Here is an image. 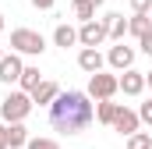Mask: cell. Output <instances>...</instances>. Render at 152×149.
Returning a JSON list of instances; mask_svg holds the SVG:
<instances>
[{"label": "cell", "mask_w": 152, "mask_h": 149, "mask_svg": "<svg viewBox=\"0 0 152 149\" xmlns=\"http://www.w3.org/2000/svg\"><path fill=\"white\" fill-rule=\"evenodd\" d=\"M106 64L113 68V71H131L134 68V50L131 46H124V43H117V46H110V53H106Z\"/></svg>", "instance_id": "7"}, {"label": "cell", "mask_w": 152, "mask_h": 149, "mask_svg": "<svg viewBox=\"0 0 152 149\" xmlns=\"http://www.w3.org/2000/svg\"><path fill=\"white\" fill-rule=\"evenodd\" d=\"M4 53H7V50H4V46H0V60H4Z\"/></svg>", "instance_id": "28"}, {"label": "cell", "mask_w": 152, "mask_h": 149, "mask_svg": "<svg viewBox=\"0 0 152 149\" xmlns=\"http://www.w3.org/2000/svg\"><path fill=\"white\" fill-rule=\"evenodd\" d=\"M0 32H4V14H0Z\"/></svg>", "instance_id": "29"}, {"label": "cell", "mask_w": 152, "mask_h": 149, "mask_svg": "<svg viewBox=\"0 0 152 149\" xmlns=\"http://www.w3.org/2000/svg\"><path fill=\"white\" fill-rule=\"evenodd\" d=\"M42 50H46L42 32H36V29H14L11 32V53H18V57H42Z\"/></svg>", "instance_id": "3"}, {"label": "cell", "mask_w": 152, "mask_h": 149, "mask_svg": "<svg viewBox=\"0 0 152 149\" xmlns=\"http://www.w3.org/2000/svg\"><path fill=\"white\" fill-rule=\"evenodd\" d=\"M138 117H142V124H152V96L142 103V110H138Z\"/></svg>", "instance_id": "22"}, {"label": "cell", "mask_w": 152, "mask_h": 149, "mask_svg": "<svg viewBox=\"0 0 152 149\" xmlns=\"http://www.w3.org/2000/svg\"><path fill=\"white\" fill-rule=\"evenodd\" d=\"M42 82H46V78L39 74L36 64H25V71H21V82H18V85H21V92H28V96H32V92H36Z\"/></svg>", "instance_id": "14"}, {"label": "cell", "mask_w": 152, "mask_h": 149, "mask_svg": "<svg viewBox=\"0 0 152 149\" xmlns=\"http://www.w3.org/2000/svg\"><path fill=\"white\" fill-rule=\"evenodd\" d=\"M92 121H96V103H92V96L81 92V89L60 92V96L53 100V107H50V124H53V131H60V135H81Z\"/></svg>", "instance_id": "1"}, {"label": "cell", "mask_w": 152, "mask_h": 149, "mask_svg": "<svg viewBox=\"0 0 152 149\" xmlns=\"http://www.w3.org/2000/svg\"><path fill=\"white\" fill-rule=\"evenodd\" d=\"M25 149H60V142H57V139H42V135H39V139H28V146Z\"/></svg>", "instance_id": "20"}, {"label": "cell", "mask_w": 152, "mask_h": 149, "mask_svg": "<svg viewBox=\"0 0 152 149\" xmlns=\"http://www.w3.org/2000/svg\"><path fill=\"white\" fill-rule=\"evenodd\" d=\"M21 71H25L21 57L18 53H4V60H0V82L4 85H14V82H21Z\"/></svg>", "instance_id": "8"}, {"label": "cell", "mask_w": 152, "mask_h": 149, "mask_svg": "<svg viewBox=\"0 0 152 149\" xmlns=\"http://www.w3.org/2000/svg\"><path fill=\"white\" fill-rule=\"evenodd\" d=\"M120 92H124V96H142V92H145V74L134 71V68L124 71L120 74Z\"/></svg>", "instance_id": "10"}, {"label": "cell", "mask_w": 152, "mask_h": 149, "mask_svg": "<svg viewBox=\"0 0 152 149\" xmlns=\"http://www.w3.org/2000/svg\"><path fill=\"white\" fill-rule=\"evenodd\" d=\"M53 43H57L60 50L75 46V43H78V29H75V25H67V21H60V25L53 29Z\"/></svg>", "instance_id": "13"}, {"label": "cell", "mask_w": 152, "mask_h": 149, "mask_svg": "<svg viewBox=\"0 0 152 149\" xmlns=\"http://www.w3.org/2000/svg\"><path fill=\"white\" fill-rule=\"evenodd\" d=\"M138 46H142V53H149V57H152V32L138 39Z\"/></svg>", "instance_id": "23"}, {"label": "cell", "mask_w": 152, "mask_h": 149, "mask_svg": "<svg viewBox=\"0 0 152 149\" xmlns=\"http://www.w3.org/2000/svg\"><path fill=\"white\" fill-rule=\"evenodd\" d=\"M113 131H120L124 139H131L138 128H142V117H138V110H127V107H117V117H113V124H110Z\"/></svg>", "instance_id": "6"}, {"label": "cell", "mask_w": 152, "mask_h": 149, "mask_svg": "<svg viewBox=\"0 0 152 149\" xmlns=\"http://www.w3.org/2000/svg\"><path fill=\"white\" fill-rule=\"evenodd\" d=\"M103 21H106V29H110V39H113V43H124V36H127V18L117 14V11H110V14H103Z\"/></svg>", "instance_id": "11"}, {"label": "cell", "mask_w": 152, "mask_h": 149, "mask_svg": "<svg viewBox=\"0 0 152 149\" xmlns=\"http://www.w3.org/2000/svg\"><path fill=\"white\" fill-rule=\"evenodd\" d=\"M7 146L11 149H25L28 146V128L25 124H7Z\"/></svg>", "instance_id": "16"}, {"label": "cell", "mask_w": 152, "mask_h": 149, "mask_svg": "<svg viewBox=\"0 0 152 149\" xmlns=\"http://www.w3.org/2000/svg\"><path fill=\"white\" fill-rule=\"evenodd\" d=\"M152 32V14H131L127 18V36H149Z\"/></svg>", "instance_id": "15"}, {"label": "cell", "mask_w": 152, "mask_h": 149, "mask_svg": "<svg viewBox=\"0 0 152 149\" xmlns=\"http://www.w3.org/2000/svg\"><path fill=\"white\" fill-rule=\"evenodd\" d=\"M117 107H120V103H113V100H103V103H96V121H99V124H113Z\"/></svg>", "instance_id": "18"}, {"label": "cell", "mask_w": 152, "mask_h": 149, "mask_svg": "<svg viewBox=\"0 0 152 149\" xmlns=\"http://www.w3.org/2000/svg\"><path fill=\"white\" fill-rule=\"evenodd\" d=\"M145 89H152V71H149V74H145Z\"/></svg>", "instance_id": "26"}, {"label": "cell", "mask_w": 152, "mask_h": 149, "mask_svg": "<svg viewBox=\"0 0 152 149\" xmlns=\"http://www.w3.org/2000/svg\"><path fill=\"white\" fill-rule=\"evenodd\" d=\"M106 39H110V29H106V21H103V18L85 21V25L78 29V43H81V46H88V50H99Z\"/></svg>", "instance_id": "5"}, {"label": "cell", "mask_w": 152, "mask_h": 149, "mask_svg": "<svg viewBox=\"0 0 152 149\" xmlns=\"http://www.w3.org/2000/svg\"><path fill=\"white\" fill-rule=\"evenodd\" d=\"M103 64H106V57H103L99 50H88V46H81V50H78V68L88 74V78L103 71Z\"/></svg>", "instance_id": "9"}, {"label": "cell", "mask_w": 152, "mask_h": 149, "mask_svg": "<svg viewBox=\"0 0 152 149\" xmlns=\"http://www.w3.org/2000/svg\"><path fill=\"white\" fill-rule=\"evenodd\" d=\"M124 149H152V131H134Z\"/></svg>", "instance_id": "19"}, {"label": "cell", "mask_w": 152, "mask_h": 149, "mask_svg": "<svg viewBox=\"0 0 152 149\" xmlns=\"http://www.w3.org/2000/svg\"><path fill=\"white\" fill-rule=\"evenodd\" d=\"M57 96H60V85H57V82H42L36 92H32V103H39V107H53Z\"/></svg>", "instance_id": "12"}, {"label": "cell", "mask_w": 152, "mask_h": 149, "mask_svg": "<svg viewBox=\"0 0 152 149\" xmlns=\"http://www.w3.org/2000/svg\"><path fill=\"white\" fill-rule=\"evenodd\" d=\"M92 4H96V7H103V4H106V0H92Z\"/></svg>", "instance_id": "27"}, {"label": "cell", "mask_w": 152, "mask_h": 149, "mask_svg": "<svg viewBox=\"0 0 152 149\" xmlns=\"http://www.w3.org/2000/svg\"><path fill=\"white\" fill-rule=\"evenodd\" d=\"M0 149H11L7 146V124H0Z\"/></svg>", "instance_id": "25"}, {"label": "cell", "mask_w": 152, "mask_h": 149, "mask_svg": "<svg viewBox=\"0 0 152 149\" xmlns=\"http://www.w3.org/2000/svg\"><path fill=\"white\" fill-rule=\"evenodd\" d=\"M53 4H57V0H32V7H39V11H50Z\"/></svg>", "instance_id": "24"}, {"label": "cell", "mask_w": 152, "mask_h": 149, "mask_svg": "<svg viewBox=\"0 0 152 149\" xmlns=\"http://www.w3.org/2000/svg\"><path fill=\"white\" fill-rule=\"evenodd\" d=\"M96 103H103V100H113L117 92H120V78L110 71H99V74H92L88 78V89H85Z\"/></svg>", "instance_id": "4"}, {"label": "cell", "mask_w": 152, "mask_h": 149, "mask_svg": "<svg viewBox=\"0 0 152 149\" xmlns=\"http://www.w3.org/2000/svg\"><path fill=\"white\" fill-rule=\"evenodd\" d=\"M71 14H75L81 25L85 21H96V4L92 0H71Z\"/></svg>", "instance_id": "17"}, {"label": "cell", "mask_w": 152, "mask_h": 149, "mask_svg": "<svg viewBox=\"0 0 152 149\" xmlns=\"http://www.w3.org/2000/svg\"><path fill=\"white\" fill-rule=\"evenodd\" d=\"M134 14H152V0H127Z\"/></svg>", "instance_id": "21"}, {"label": "cell", "mask_w": 152, "mask_h": 149, "mask_svg": "<svg viewBox=\"0 0 152 149\" xmlns=\"http://www.w3.org/2000/svg\"><path fill=\"white\" fill-rule=\"evenodd\" d=\"M32 96L28 92H21V89H14L11 96H4V103H0V117H4V124H25V117L32 114Z\"/></svg>", "instance_id": "2"}]
</instances>
